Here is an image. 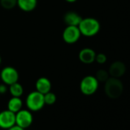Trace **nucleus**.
<instances>
[{"label": "nucleus", "mask_w": 130, "mask_h": 130, "mask_svg": "<svg viewBox=\"0 0 130 130\" xmlns=\"http://www.w3.org/2000/svg\"><path fill=\"white\" fill-rule=\"evenodd\" d=\"M81 35L85 37H93L97 35L100 30V24L99 21L94 18L82 19L78 25Z\"/></svg>", "instance_id": "f257e3e1"}, {"label": "nucleus", "mask_w": 130, "mask_h": 130, "mask_svg": "<svg viewBox=\"0 0 130 130\" xmlns=\"http://www.w3.org/2000/svg\"><path fill=\"white\" fill-rule=\"evenodd\" d=\"M104 90L108 97L111 99H117L123 92V84L119 78L109 77L105 82Z\"/></svg>", "instance_id": "f03ea898"}, {"label": "nucleus", "mask_w": 130, "mask_h": 130, "mask_svg": "<svg viewBox=\"0 0 130 130\" xmlns=\"http://www.w3.org/2000/svg\"><path fill=\"white\" fill-rule=\"evenodd\" d=\"M25 103L28 109H29L31 112L39 111L45 105L44 94L39 93L37 90L32 91L27 96Z\"/></svg>", "instance_id": "7ed1b4c3"}, {"label": "nucleus", "mask_w": 130, "mask_h": 130, "mask_svg": "<svg viewBox=\"0 0 130 130\" xmlns=\"http://www.w3.org/2000/svg\"><path fill=\"white\" fill-rule=\"evenodd\" d=\"M99 87V81L95 76L88 75L84 77L80 84V90L81 93L86 96H90L94 94Z\"/></svg>", "instance_id": "20e7f679"}, {"label": "nucleus", "mask_w": 130, "mask_h": 130, "mask_svg": "<svg viewBox=\"0 0 130 130\" xmlns=\"http://www.w3.org/2000/svg\"><path fill=\"white\" fill-rule=\"evenodd\" d=\"M0 78H1L3 84L9 86L14 83L18 82L19 79V74L15 68L7 66L3 68L0 72Z\"/></svg>", "instance_id": "39448f33"}, {"label": "nucleus", "mask_w": 130, "mask_h": 130, "mask_svg": "<svg viewBox=\"0 0 130 130\" xmlns=\"http://www.w3.org/2000/svg\"><path fill=\"white\" fill-rule=\"evenodd\" d=\"M80 36L81 34L78 26L72 25H67L62 34L63 40L64 41L65 43L68 44H73L77 42L80 38Z\"/></svg>", "instance_id": "423d86ee"}, {"label": "nucleus", "mask_w": 130, "mask_h": 130, "mask_svg": "<svg viewBox=\"0 0 130 130\" xmlns=\"http://www.w3.org/2000/svg\"><path fill=\"white\" fill-rule=\"evenodd\" d=\"M33 116L29 109H21L15 113V125L25 129L31 125Z\"/></svg>", "instance_id": "0eeeda50"}, {"label": "nucleus", "mask_w": 130, "mask_h": 130, "mask_svg": "<svg viewBox=\"0 0 130 130\" xmlns=\"http://www.w3.org/2000/svg\"><path fill=\"white\" fill-rule=\"evenodd\" d=\"M15 125V113L6 109L0 112V128L9 129Z\"/></svg>", "instance_id": "6e6552de"}, {"label": "nucleus", "mask_w": 130, "mask_h": 130, "mask_svg": "<svg viewBox=\"0 0 130 130\" xmlns=\"http://www.w3.org/2000/svg\"><path fill=\"white\" fill-rule=\"evenodd\" d=\"M126 71L125 65L122 61H115L113 62L109 68V74L112 77L119 78L122 77Z\"/></svg>", "instance_id": "1a4fd4ad"}, {"label": "nucleus", "mask_w": 130, "mask_h": 130, "mask_svg": "<svg viewBox=\"0 0 130 130\" xmlns=\"http://www.w3.org/2000/svg\"><path fill=\"white\" fill-rule=\"evenodd\" d=\"M96 52L94 50L90 47H85L83 48L79 52V59L80 60L85 64H90L93 63L95 61L96 58Z\"/></svg>", "instance_id": "9d476101"}, {"label": "nucleus", "mask_w": 130, "mask_h": 130, "mask_svg": "<svg viewBox=\"0 0 130 130\" xmlns=\"http://www.w3.org/2000/svg\"><path fill=\"white\" fill-rule=\"evenodd\" d=\"M35 89L37 91L42 94H45L51 91V80L44 77H40L36 80Z\"/></svg>", "instance_id": "9b49d317"}, {"label": "nucleus", "mask_w": 130, "mask_h": 130, "mask_svg": "<svg viewBox=\"0 0 130 130\" xmlns=\"http://www.w3.org/2000/svg\"><path fill=\"white\" fill-rule=\"evenodd\" d=\"M82 20V17L76 12H68L63 16V21L67 25L78 26Z\"/></svg>", "instance_id": "f8f14e48"}, {"label": "nucleus", "mask_w": 130, "mask_h": 130, "mask_svg": "<svg viewBox=\"0 0 130 130\" xmlns=\"http://www.w3.org/2000/svg\"><path fill=\"white\" fill-rule=\"evenodd\" d=\"M38 5V0H17L19 8L25 12L33 11Z\"/></svg>", "instance_id": "ddd939ff"}, {"label": "nucleus", "mask_w": 130, "mask_h": 130, "mask_svg": "<svg viewBox=\"0 0 130 130\" xmlns=\"http://www.w3.org/2000/svg\"><path fill=\"white\" fill-rule=\"evenodd\" d=\"M8 109L12 111L14 113H16L19 110L22 109L23 106V102L20 97H15L12 96V98L8 102Z\"/></svg>", "instance_id": "4468645a"}, {"label": "nucleus", "mask_w": 130, "mask_h": 130, "mask_svg": "<svg viewBox=\"0 0 130 130\" xmlns=\"http://www.w3.org/2000/svg\"><path fill=\"white\" fill-rule=\"evenodd\" d=\"M9 91L12 96H15V97H21L24 93V89L22 84L16 82L14 83L11 85L9 86Z\"/></svg>", "instance_id": "2eb2a0df"}, {"label": "nucleus", "mask_w": 130, "mask_h": 130, "mask_svg": "<svg viewBox=\"0 0 130 130\" xmlns=\"http://www.w3.org/2000/svg\"><path fill=\"white\" fill-rule=\"evenodd\" d=\"M109 72L105 71V70H103V69H100L99 71H96V76L95 77L96 78V80L100 82H103V83H105L109 77Z\"/></svg>", "instance_id": "dca6fc26"}, {"label": "nucleus", "mask_w": 130, "mask_h": 130, "mask_svg": "<svg viewBox=\"0 0 130 130\" xmlns=\"http://www.w3.org/2000/svg\"><path fill=\"white\" fill-rule=\"evenodd\" d=\"M0 5L3 9L10 10L17 6V0H0Z\"/></svg>", "instance_id": "f3484780"}, {"label": "nucleus", "mask_w": 130, "mask_h": 130, "mask_svg": "<svg viewBox=\"0 0 130 130\" xmlns=\"http://www.w3.org/2000/svg\"><path fill=\"white\" fill-rule=\"evenodd\" d=\"M44 103L46 105H53L55 103L57 100V96L54 93L50 91L44 94Z\"/></svg>", "instance_id": "a211bd4d"}, {"label": "nucleus", "mask_w": 130, "mask_h": 130, "mask_svg": "<svg viewBox=\"0 0 130 130\" xmlns=\"http://www.w3.org/2000/svg\"><path fill=\"white\" fill-rule=\"evenodd\" d=\"M107 57L106 56V54H103V53H100L96 54V58H95V61H96L98 63L100 64H103L106 62Z\"/></svg>", "instance_id": "6ab92c4d"}, {"label": "nucleus", "mask_w": 130, "mask_h": 130, "mask_svg": "<svg viewBox=\"0 0 130 130\" xmlns=\"http://www.w3.org/2000/svg\"><path fill=\"white\" fill-rule=\"evenodd\" d=\"M8 90H9L8 85H6L5 84H0V94H5Z\"/></svg>", "instance_id": "aec40b11"}, {"label": "nucleus", "mask_w": 130, "mask_h": 130, "mask_svg": "<svg viewBox=\"0 0 130 130\" xmlns=\"http://www.w3.org/2000/svg\"><path fill=\"white\" fill-rule=\"evenodd\" d=\"M7 130H25V129L22 128H21V127H19V126L17 125H13L12 127H11V128H9V129H7Z\"/></svg>", "instance_id": "412c9836"}, {"label": "nucleus", "mask_w": 130, "mask_h": 130, "mask_svg": "<svg viewBox=\"0 0 130 130\" xmlns=\"http://www.w3.org/2000/svg\"><path fill=\"white\" fill-rule=\"evenodd\" d=\"M65 2H67V3H75V2H77V0H64Z\"/></svg>", "instance_id": "4be33fe9"}, {"label": "nucleus", "mask_w": 130, "mask_h": 130, "mask_svg": "<svg viewBox=\"0 0 130 130\" xmlns=\"http://www.w3.org/2000/svg\"><path fill=\"white\" fill-rule=\"evenodd\" d=\"M2 63V57H1V55H0V65Z\"/></svg>", "instance_id": "5701e85b"}]
</instances>
